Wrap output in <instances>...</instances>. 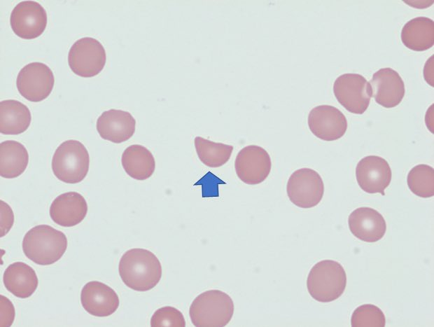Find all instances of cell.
Here are the masks:
<instances>
[{"mask_svg": "<svg viewBox=\"0 0 434 327\" xmlns=\"http://www.w3.org/2000/svg\"><path fill=\"white\" fill-rule=\"evenodd\" d=\"M119 274L123 283L137 291L154 288L162 277V266L157 256L144 249H132L121 257Z\"/></svg>", "mask_w": 434, "mask_h": 327, "instance_id": "6da1fadb", "label": "cell"}, {"mask_svg": "<svg viewBox=\"0 0 434 327\" xmlns=\"http://www.w3.org/2000/svg\"><path fill=\"white\" fill-rule=\"evenodd\" d=\"M22 251L34 263L41 265H51L64 255L67 247L65 235L48 225L31 228L24 236Z\"/></svg>", "mask_w": 434, "mask_h": 327, "instance_id": "7a4b0ae2", "label": "cell"}, {"mask_svg": "<svg viewBox=\"0 0 434 327\" xmlns=\"http://www.w3.org/2000/svg\"><path fill=\"white\" fill-rule=\"evenodd\" d=\"M233 313L234 303L230 296L215 289L198 295L189 309L191 321L197 327L225 326Z\"/></svg>", "mask_w": 434, "mask_h": 327, "instance_id": "3957f363", "label": "cell"}, {"mask_svg": "<svg viewBox=\"0 0 434 327\" xmlns=\"http://www.w3.org/2000/svg\"><path fill=\"white\" fill-rule=\"evenodd\" d=\"M346 285L345 270L340 263L332 260H324L315 264L307 280L310 295L322 302L339 298L344 293Z\"/></svg>", "mask_w": 434, "mask_h": 327, "instance_id": "277c9868", "label": "cell"}, {"mask_svg": "<svg viewBox=\"0 0 434 327\" xmlns=\"http://www.w3.org/2000/svg\"><path fill=\"white\" fill-rule=\"evenodd\" d=\"M89 162L85 146L79 141L70 139L62 142L55 150L52 169L59 180L67 183H77L85 178Z\"/></svg>", "mask_w": 434, "mask_h": 327, "instance_id": "5b68a950", "label": "cell"}, {"mask_svg": "<svg viewBox=\"0 0 434 327\" xmlns=\"http://www.w3.org/2000/svg\"><path fill=\"white\" fill-rule=\"evenodd\" d=\"M68 63L76 75L90 78L99 74L106 63V52L102 44L92 37L77 40L68 54Z\"/></svg>", "mask_w": 434, "mask_h": 327, "instance_id": "8992f818", "label": "cell"}, {"mask_svg": "<svg viewBox=\"0 0 434 327\" xmlns=\"http://www.w3.org/2000/svg\"><path fill=\"white\" fill-rule=\"evenodd\" d=\"M333 92L340 104L355 114H363L372 97L370 83L358 74L349 73L338 76L333 85Z\"/></svg>", "mask_w": 434, "mask_h": 327, "instance_id": "52a82bcc", "label": "cell"}, {"mask_svg": "<svg viewBox=\"0 0 434 327\" xmlns=\"http://www.w3.org/2000/svg\"><path fill=\"white\" fill-rule=\"evenodd\" d=\"M286 192L295 205L304 209L311 208L316 206L323 197V182L315 170L299 169L288 179Z\"/></svg>", "mask_w": 434, "mask_h": 327, "instance_id": "ba28073f", "label": "cell"}, {"mask_svg": "<svg viewBox=\"0 0 434 327\" xmlns=\"http://www.w3.org/2000/svg\"><path fill=\"white\" fill-rule=\"evenodd\" d=\"M55 83L52 70L42 62H31L19 71L16 86L19 93L27 100L38 102L51 93Z\"/></svg>", "mask_w": 434, "mask_h": 327, "instance_id": "9c48e42d", "label": "cell"}, {"mask_svg": "<svg viewBox=\"0 0 434 327\" xmlns=\"http://www.w3.org/2000/svg\"><path fill=\"white\" fill-rule=\"evenodd\" d=\"M47 13L38 2L24 1L18 3L10 16L12 30L18 36L24 39L37 38L46 29Z\"/></svg>", "mask_w": 434, "mask_h": 327, "instance_id": "30bf717a", "label": "cell"}, {"mask_svg": "<svg viewBox=\"0 0 434 327\" xmlns=\"http://www.w3.org/2000/svg\"><path fill=\"white\" fill-rule=\"evenodd\" d=\"M272 167L269 153L256 145L244 147L238 153L234 168L239 179L249 185L260 183L268 176Z\"/></svg>", "mask_w": 434, "mask_h": 327, "instance_id": "8fae6325", "label": "cell"}, {"mask_svg": "<svg viewBox=\"0 0 434 327\" xmlns=\"http://www.w3.org/2000/svg\"><path fill=\"white\" fill-rule=\"evenodd\" d=\"M308 125L316 137L329 141L338 139L344 134L347 120L338 109L325 104L317 106L310 111Z\"/></svg>", "mask_w": 434, "mask_h": 327, "instance_id": "7c38bea8", "label": "cell"}, {"mask_svg": "<svg viewBox=\"0 0 434 327\" xmlns=\"http://www.w3.org/2000/svg\"><path fill=\"white\" fill-rule=\"evenodd\" d=\"M356 176L360 188L368 193H381L391 181V170L388 162L377 155H368L357 164Z\"/></svg>", "mask_w": 434, "mask_h": 327, "instance_id": "4fadbf2b", "label": "cell"}, {"mask_svg": "<svg viewBox=\"0 0 434 327\" xmlns=\"http://www.w3.org/2000/svg\"><path fill=\"white\" fill-rule=\"evenodd\" d=\"M369 83L372 97L385 108L396 106L404 97V82L399 74L391 68H382L376 71Z\"/></svg>", "mask_w": 434, "mask_h": 327, "instance_id": "5bb4252c", "label": "cell"}, {"mask_svg": "<svg viewBox=\"0 0 434 327\" xmlns=\"http://www.w3.org/2000/svg\"><path fill=\"white\" fill-rule=\"evenodd\" d=\"M80 301L86 312L100 317L111 315L119 306V298L115 291L97 281L85 284L81 291Z\"/></svg>", "mask_w": 434, "mask_h": 327, "instance_id": "9a60e30c", "label": "cell"}, {"mask_svg": "<svg viewBox=\"0 0 434 327\" xmlns=\"http://www.w3.org/2000/svg\"><path fill=\"white\" fill-rule=\"evenodd\" d=\"M96 127L102 139L120 144L133 136L136 120L128 111L110 109L104 111L98 118Z\"/></svg>", "mask_w": 434, "mask_h": 327, "instance_id": "2e32d148", "label": "cell"}, {"mask_svg": "<svg viewBox=\"0 0 434 327\" xmlns=\"http://www.w3.org/2000/svg\"><path fill=\"white\" fill-rule=\"evenodd\" d=\"M348 224L351 233L366 242L379 241L386 230V223L382 215L367 207L354 210L349 216Z\"/></svg>", "mask_w": 434, "mask_h": 327, "instance_id": "e0dca14e", "label": "cell"}, {"mask_svg": "<svg viewBox=\"0 0 434 327\" xmlns=\"http://www.w3.org/2000/svg\"><path fill=\"white\" fill-rule=\"evenodd\" d=\"M88 212L85 198L76 192H67L58 195L51 203L50 216L62 227H72L83 221Z\"/></svg>", "mask_w": 434, "mask_h": 327, "instance_id": "ac0fdd59", "label": "cell"}, {"mask_svg": "<svg viewBox=\"0 0 434 327\" xmlns=\"http://www.w3.org/2000/svg\"><path fill=\"white\" fill-rule=\"evenodd\" d=\"M3 280L6 288L20 298L30 297L38 284L34 269L23 262H15L8 265L4 271Z\"/></svg>", "mask_w": 434, "mask_h": 327, "instance_id": "d6986e66", "label": "cell"}, {"mask_svg": "<svg viewBox=\"0 0 434 327\" xmlns=\"http://www.w3.org/2000/svg\"><path fill=\"white\" fill-rule=\"evenodd\" d=\"M402 43L414 51H424L434 44V22L427 17L408 21L401 31Z\"/></svg>", "mask_w": 434, "mask_h": 327, "instance_id": "ffe728a7", "label": "cell"}, {"mask_svg": "<svg viewBox=\"0 0 434 327\" xmlns=\"http://www.w3.org/2000/svg\"><path fill=\"white\" fill-rule=\"evenodd\" d=\"M121 162L125 172L139 181L151 176L155 168L153 154L140 144H133L125 148L122 154Z\"/></svg>", "mask_w": 434, "mask_h": 327, "instance_id": "44dd1931", "label": "cell"}, {"mask_svg": "<svg viewBox=\"0 0 434 327\" xmlns=\"http://www.w3.org/2000/svg\"><path fill=\"white\" fill-rule=\"evenodd\" d=\"M31 116L26 105L15 99L0 102V132L4 134H19L25 132Z\"/></svg>", "mask_w": 434, "mask_h": 327, "instance_id": "7402d4cb", "label": "cell"}, {"mask_svg": "<svg viewBox=\"0 0 434 327\" xmlns=\"http://www.w3.org/2000/svg\"><path fill=\"white\" fill-rule=\"evenodd\" d=\"M0 174L6 179L21 175L29 162V154L24 146L14 140L2 141L0 144Z\"/></svg>", "mask_w": 434, "mask_h": 327, "instance_id": "603a6c76", "label": "cell"}, {"mask_svg": "<svg viewBox=\"0 0 434 327\" xmlns=\"http://www.w3.org/2000/svg\"><path fill=\"white\" fill-rule=\"evenodd\" d=\"M194 143L200 160L210 167H218L225 164L233 151L231 145L216 143L201 137H196Z\"/></svg>", "mask_w": 434, "mask_h": 327, "instance_id": "cb8c5ba5", "label": "cell"}, {"mask_svg": "<svg viewBox=\"0 0 434 327\" xmlns=\"http://www.w3.org/2000/svg\"><path fill=\"white\" fill-rule=\"evenodd\" d=\"M407 186L410 190L421 197H430L434 195V169L421 164L414 166L408 173Z\"/></svg>", "mask_w": 434, "mask_h": 327, "instance_id": "d4e9b609", "label": "cell"}, {"mask_svg": "<svg viewBox=\"0 0 434 327\" xmlns=\"http://www.w3.org/2000/svg\"><path fill=\"white\" fill-rule=\"evenodd\" d=\"M386 319L383 312L377 306L365 304L358 307L353 312L351 324L353 327L385 326Z\"/></svg>", "mask_w": 434, "mask_h": 327, "instance_id": "484cf974", "label": "cell"}, {"mask_svg": "<svg viewBox=\"0 0 434 327\" xmlns=\"http://www.w3.org/2000/svg\"><path fill=\"white\" fill-rule=\"evenodd\" d=\"M151 326H186L183 314L176 308L165 306L157 309L150 319Z\"/></svg>", "mask_w": 434, "mask_h": 327, "instance_id": "4316f807", "label": "cell"}, {"mask_svg": "<svg viewBox=\"0 0 434 327\" xmlns=\"http://www.w3.org/2000/svg\"><path fill=\"white\" fill-rule=\"evenodd\" d=\"M15 318V309L12 302L1 295V326H10Z\"/></svg>", "mask_w": 434, "mask_h": 327, "instance_id": "83f0119b", "label": "cell"}, {"mask_svg": "<svg viewBox=\"0 0 434 327\" xmlns=\"http://www.w3.org/2000/svg\"><path fill=\"white\" fill-rule=\"evenodd\" d=\"M1 237H3L11 228L13 223L14 217L11 208L2 200H1Z\"/></svg>", "mask_w": 434, "mask_h": 327, "instance_id": "f1b7e54d", "label": "cell"}]
</instances>
